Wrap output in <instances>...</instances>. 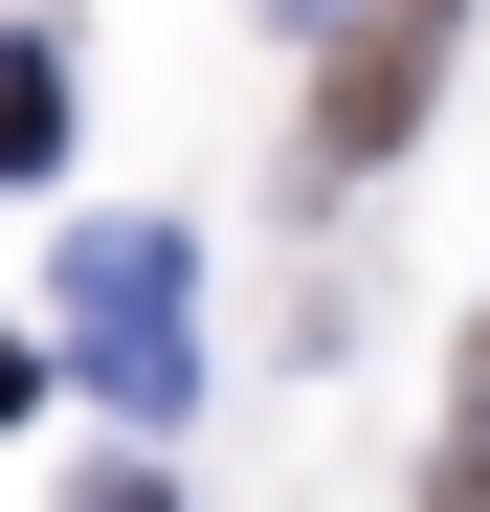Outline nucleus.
Segmentation results:
<instances>
[{
	"mask_svg": "<svg viewBox=\"0 0 490 512\" xmlns=\"http://www.w3.org/2000/svg\"><path fill=\"white\" fill-rule=\"evenodd\" d=\"M67 379L134 401V423H179V379H201V268H179V223H90V245H67Z\"/></svg>",
	"mask_w": 490,
	"mask_h": 512,
	"instance_id": "obj_1",
	"label": "nucleus"
},
{
	"mask_svg": "<svg viewBox=\"0 0 490 512\" xmlns=\"http://www.w3.org/2000/svg\"><path fill=\"white\" fill-rule=\"evenodd\" d=\"M424 67H446V0H379L335 45V90H312V179H379V156L424 134Z\"/></svg>",
	"mask_w": 490,
	"mask_h": 512,
	"instance_id": "obj_2",
	"label": "nucleus"
},
{
	"mask_svg": "<svg viewBox=\"0 0 490 512\" xmlns=\"http://www.w3.org/2000/svg\"><path fill=\"white\" fill-rule=\"evenodd\" d=\"M45 156H67V67H45V45H0V179H45Z\"/></svg>",
	"mask_w": 490,
	"mask_h": 512,
	"instance_id": "obj_3",
	"label": "nucleus"
},
{
	"mask_svg": "<svg viewBox=\"0 0 490 512\" xmlns=\"http://www.w3.org/2000/svg\"><path fill=\"white\" fill-rule=\"evenodd\" d=\"M67 512H179V490H156V468H90V490H67Z\"/></svg>",
	"mask_w": 490,
	"mask_h": 512,
	"instance_id": "obj_4",
	"label": "nucleus"
},
{
	"mask_svg": "<svg viewBox=\"0 0 490 512\" xmlns=\"http://www.w3.org/2000/svg\"><path fill=\"white\" fill-rule=\"evenodd\" d=\"M23 401H45V357H23V334H0V423H23Z\"/></svg>",
	"mask_w": 490,
	"mask_h": 512,
	"instance_id": "obj_5",
	"label": "nucleus"
}]
</instances>
